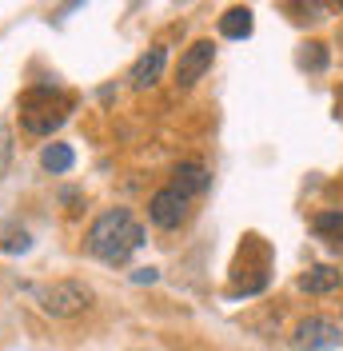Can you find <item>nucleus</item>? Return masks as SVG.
I'll list each match as a JSON object with an SVG mask.
<instances>
[{
    "label": "nucleus",
    "instance_id": "4",
    "mask_svg": "<svg viewBox=\"0 0 343 351\" xmlns=\"http://www.w3.org/2000/svg\"><path fill=\"white\" fill-rule=\"evenodd\" d=\"M215 60V44L212 40H196L192 48H184V56H180V68H176V84L180 88H192Z\"/></svg>",
    "mask_w": 343,
    "mask_h": 351
},
{
    "label": "nucleus",
    "instance_id": "7",
    "mask_svg": "<svg viewBox=\"0 0 343 351\" xmlns=\"http://www.w3.org/2000/svg\"><path fill=\"white\" fill-rule=\"evenodd\" d=\"M164 64H168V52H164V48H148V52L132 64V72H128L132 88H152L156 80H160Z\"/></svg>",
    "mask_w": 343,
    "mask_h": 351
},
{
    "label": "nucleus",
    "instance_id": "15",
    "mask_svg": "<svg viewBox=\"0 0 343 351\" xmlns=\"http://www.w3.org/2000/svg\"><path fill=\"white\" fill-rule=\"evenodd\" d=\"M156 280H160V271H156V267H140V271L132 276V284H156Z\"/></svg>",
    "mask_w": 343,
    "mask_h": 351
},
{
    "label": "nucleus",
    "instance_id": "2",
    "mask_svg": "<svg viewBox=\"0 0 343 351\" xmlns=\"http://www.w3.org/2000/svg\"><path fill=\"white\" fill-rule=\"evenodd\" d=\"M32 300L40 304L44 315H52V319H72V315H80V311L92 304V291H88L84 284H76V280H52V284L32 287Z\"/></svg>",
    "mask_w": 343,
    "mask_h": 351
},
{
    "label": "nucleus",
    "instance_id": "3",
    "mask_svg": "<svg viewBox=\"0 0 343 351\" xmlns=\"http://www.w3.org/2000/svg\"><path fill=\"white\" fill-rule=\"evenodd\" d=\"M148 216L156 228H180L188 219V196L180 188H160L148 204Z\"/></svg>",
    "mask_w": 343,
    "mask_h": 351
},
{
    "label": "nucleus",
    "instance_id": "17",
    "mask_svg": "<svg viewBox=\"0 0 343 351\" xmlns=\"http://www.w3.org/2000/svg\"><path fill=\"white\" fill-rule=\"evenodd\" d=\"M335 4H340V8H343V0H335Z\"/></svg>",
    "mask_w": 343,
    "mask_h": 351
},
{
    "label": "nucleus",
    "instance_id": "10",
    "mask_svg": "<svg viewBox=\"0 0 343 351\" xmlns=\"http://www.w3.org/2000/svg\"><path fill=\"white\" fill-rule=\"evenodd\" d=\"M252 28H256V21H252L248 8H228V12L220 16V36H228V40H248Z\"/></svg>",
    "mask_w": 343,
    "mask_h": 351
},
{
    "label": "nucleus",
    "instance_id": "8",
    "mask_svg": "<svg viewBox=\"0 0 343 351\" xmlns=\"http://www.w3.org/2000/svg\"><path fill=\"white\" fill-rule=\"evenodd\" d=\"M208 184H212V176L204 164H176V172H172V188H180L184 196H204L208 192Z\"/></svg>",
    "mask_w": 343,
    "mask_h": 351
},
{
    "label": "nucleus",
    "instance_id": "12",
    "mask_svg": "<svg viewBox=\"0 0 343 351\" xmlns=\"http://www.w3.org/2000/svg\"><path fill=\"white\" fill-rule=\"evenodd\" d=\"M76 164V152L68 148V144H48L40 152V168L44 172H52V176H60V172H68Z\"/></svg>",
    "mask_w": 343,
    "mask_h": 351
},
{
    "label": "nucleus",
    "instance_id": "14",
    "mask_svg": "<svg viewBox=\"0 0 343 351\" xmlns=\"http://www.w3.org/2000/svg\"><path fill=\"white\" fill-rule=\"evenodd\" d=\"M303 64H307V68H323V64H327V52H323V44H307V52H303Z\"/></svg>",
    "mask_w": 343,
    "mask_h": 351
},
{
    "label": "nucleus",
    "instance_id": "11",
    "mask_svg": "<svg viewBox=\"0 0 343 351\" xmlns=\"http://www.w3.org/2000/svg\"><path fill=\"white\" fill-rule=\"evenodd\" d=\"M311 228H316V236H323L331 247H340V243H343V212H340V208L320 212V216L311 219Z\"/></svg>",
    "mask_w": 343,
    "mask_h": 351
},
{
    "label": "nucleus",
    "instance_id": "9",
    "mask_svg": "<svg viewBox=\"0 0 343 351\" xmlns=\"http://www.w3.org/2000/svg\"><path fill=\"white\" fill-rule=\"evenodd\" d=\"M343 284L340 267H311V271H303L300 276V287L307 291V295H327V291H335V287Z\"/></svg>",
    "mask_w": 343,
    "mask_h": 351
},
{
    "label": "nucleus",
    "instance_id": "16",
    "mask_svg": "<svg viewBox=\"0 0 343 351\" xmlns=\"http://www.w3.org/2000/svg\"><path fill=\"white\" fill-rule=\"evenodd\" d=\"M28 243H32V240H28V236L21 232V236H12V240L4 243V247H8V252H28Z\"/></svg>",
    "mask_w": 343,
    "mask_h": 351
},
{
    "label": "nucleus",
    "instance_id": "6",
    "mask_svg": "<svg viewBox=\"0 0 343 351\" xmlns=\"http://www.w3.org/2000/svg\"><path fill=\"white\" fill-rule=\"evenodd\" d=\"M68 112L60 108H36V104H24L21 112V128L28 132V136H52V132L64 124Z\"/></svg>",
    "mask_w": 343,
    "mask_h": 351
},
{
    "label": "nucleus",
    "instance_id": "5",
    "mask_svg": "<svg viewBox=\"0 0 343 351\" xmlns=\"http://www.w3.org/2000/svg\"><path fill=\"white\" fill-rule=\"evenodd\" d=\"M296 343H300V351H331L340 343V328H335L331 319H320V315H316V319L300 324Z\"/></svg>",
    "mask_w": 343,
    "mask_h": 351
},
{
    "label": "nucleus",
    "instance_id": "13",
    "mask_svg": "<svg viewBox=\"0 0 343 351\" xmlns=\"http://www.w3.org/2000/svg\"><path fill=\"white\" fill-rule=\"evenodd\" d=\"M8 160H12V136H8L4 124H0V180H4V172H8Z\"/></svg>",
    "mask_w": 343,
    "mask_h": 351
},
{
    "label": "nucleus",
    "instance_id": "1",
    "mask_svg": "<svg viewBox=\"0 0 343 351\" xmlns=\"http://www.w3.org/2000/svg\"><path fill=\"white\" fill-rule=\"evenodd\" d=\"M144 243V228L128 208H112L88 228V252L104 263H124Z\"/></svg>",
    "mask_w": 343,
    "mask_h": 351
}]
</instances>
